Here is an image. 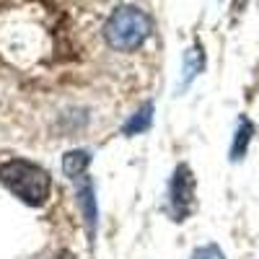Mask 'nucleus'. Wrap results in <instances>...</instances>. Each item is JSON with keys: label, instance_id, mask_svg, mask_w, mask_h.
<instances>
[{"label": "nucleus", "instance_id": "obj_6", "mask_svg": "<svg viewBox=\"0 0 259 259\" xmlns=\"http://www.w3.org/2000/svg\"><path fill=\"white\" fill-rule=\"evenodd\" d=\"M251 135H254V124L246 117H241L239 119V130H236V138H233V148H231V161H241L244 158Z\"/></svg>", "mask_w": 259, "mask_h": 259}, {"label": "nucleus", "instance_id": "obj_5", "mask_svg": "<svg viewBox=\"0 0 259 259\" xmlns=\"http://www.w3.org/2000/svg\"><path fill=\"white\" fill-rule=\"evenodd\" d=\"M91 163V156L85 153V150H70V153H65L62 158V171H65V177H70V179H80L85 174V168H89Z\"/></svg>", "mask_w": 259, "mask_h": 259}, {"label": "nucleus", "instance_id": "obj_2", "mask_svg": "<svg viewBox=\"0 0 259 259\" xmlns=\"http://www.w3.org/2000/svg\"><path fill=\"white\" fill-rule=\"evenodd\" d=\"M150 31H153V21L145 11L135 6L117 8L104 26L106 45L117 52H135L138 47H143V41L150 36Z\"/></svg>", "mask_w": 259, "mask_h": 259}, {"label": "nucleus", "instance_id": "obj_1", "mask_svg": "<svg viewBox=\"0 0 259 259\" xmlns=\"http://www.w3.org/2000/svg\"><path fill=\"white\" fill-rule=\"evenodd\" d=\"M0 182L8 187L21 202H26L31 207H41L50 197V174L45 168H39L36 163L29 161H8L0 166Z\"/></svg>", "mask_w": 259, "mask_h": 259}, {"label": "nucleus", "instance_id": "obj_8", "mask_svg": "<svg viewBox=\"0 0 259 259\" xmlns=\"http://www.w3.org/2000/svg\"><path fill=\"white\" fill-rule=\"evenodd\" d=\"M150 122H153V104H145L135 117L127 119L124 135H140V133H145V130L150 127Z\"/></svg>", "mask_w": 259, "mask_h": 259}, {"label": "nucleus", "instance_id": "obj_3", "mask_svg": "<svg viewBox=\"0 0 259 259\" xmlns=\"http://www.w3.org/2000/svg\"><path fill=\"white\" fill-rule=\"evenodd\" d=\"M192 197H194V177L187 163H182L174 171V179H171V210H174V218L184 221L192 212Z\"/></svg>", "mask_w": 259, "mask_h": 259}, {"label": "nucleus", "instance_id": "obj_4", "mask_svg": "<svg viewBox=\"0 0 259 259\" xmlns=\"http://www.w3.org/2000/svg\"><path fill=\"white\" fill-rule=\"evenodd\" d=\"M205 68V55H202V47L194 45L187 50L184 55V68H182V83H179V91H184L187 85L194 80V75H200V70Z\"/></svg>", "mask_w": 259, "mask_h": 259}, {"label": "nucleus", "instance_id": "obj_7", "mask_svg": "<svg viewBox=\"0 0 259 259\" xmlns=\"http://www.w3.org/2000/svg\"><path fill=\"white\" fill-rule=\"evenodd\" d=\"M78 202L83 207L85 223H89V233L94 236V226H96V202H94V189L89 182H83V187L78 189Z\"/></svg>", "mask_w": 259, "mask_h": 259}, {"label": "nucleus", "instance_id": "obj_9", "mask_svg": "<svg viewBox=\"0 0 259 259\" xmlns=\"http://www.w3.org/2000/svg\"><path fill=\"white\" fill-rule=\"evenodd\" d=\"M192 259H226V256H223V251L215 244H207V246H200L197 251H194Z\"/></svg>", "mask_w": 259, "mask_h": 259}]
</instances>
